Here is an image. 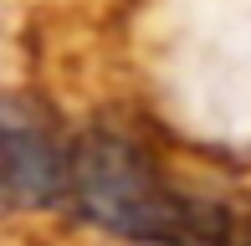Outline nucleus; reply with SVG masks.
Segmentation results:
<instances>
[{
  "label": "nucleus",
  "mask_w": 251,
  "mask_h": 246,
  "mask_svg": "<svg viewBox=\"0 0 251 246\" xmlns=\"http://www.w3.org/2000/svg\"><path fill=\"white\" fill-rule=\"evenodd\" d=\"M67 200L87 226L139 246H195L226 236L221 210L175 190L139 139L113 128H93L72 144Z\"/></svg>",
  "instance_id": "f257e3e1"
},
{
  "label": "nucleus",
  "mask_w": 251,
  "mask_h": 246,
  "mask_svg": "<svg viewBox=\"0 0 251 246\" xmlns=\"http://www.w3.org/2000/svg\"><path fill=\"white\" fill-rule=\"evenodd\" d=\"M72 139L36 98L0 93V205L41 210L67 200Z\"/></svg>",
  "instance_id": "f03ea898"
},
{
  "label": "nucleus",
  "mask_w": 251,
  "mask_h": 246,
  "mask_svg": "<svg viewBox=\"0 0 251 246\" xmlns=\"http://www.w3.org/2000/svg\"><path fill=\"white\" fill-rule=\"evenodd\" d=\"M246 246H251V231H246Z\"/></svg>",
  "instance_id": "7ed1b4c3"
}]
</instances>
